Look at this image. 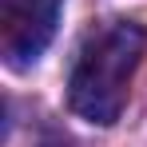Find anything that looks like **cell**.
<instances>
[{
	"label": "cell",
	"mask_w": 147,
	"mask_h": 147,
	"mask_svg": "<svg viewBox=\"0 0 147 147\" xmlns=\"http://www.w3.org/2000/svg\"><path fill=\"white\" fill-rule=\"evenodd\" d=\"M143 52H147L143 24H135V20L107 24L99 36L88 40V48L80 52L72 76H68V107L96 127H111L127 103L131 76L139 68Z\"/></svg>",
	"instance_id": "cell-1"
},
{
	"label": "cell",
	"mask_w": 147,
	"mask_h": 147,
	"mask_svg": "<svg viewBox=\"0 0 147 147\" xmlns=\"http://www.w3.org/2000/svg\"><path fill=\"white\" fill-rule=\"evenodd\" d=\"M60 0H0V52L12 68H28L52 44Z\"/></svg>",
	"instance_id": "cell-2"
}]
</instances>
